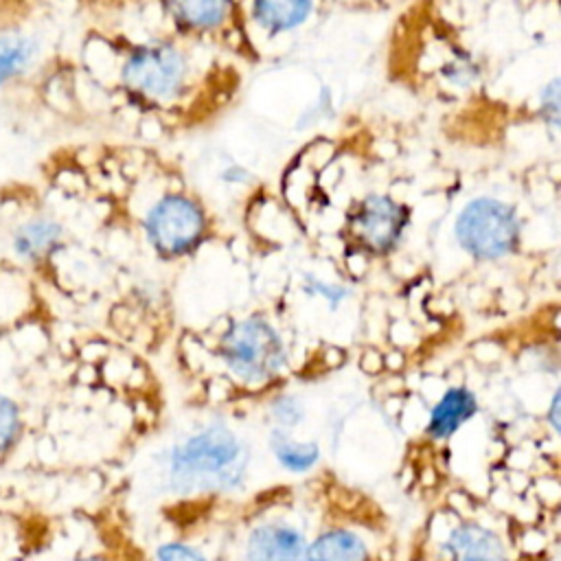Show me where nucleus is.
Here are the masks:
<instances>
[{
    "instance_id": "nucleus-1",
    "label": "nucleus",
    "mask_w": 561,
    "mask_h": 561,
    "mask_svg": "<svg viewBox=\"0 0 561 561\" xmlns=\"http://www.w3.org/2000/svg\"><path fill=\"white\" fill-rule=\"evenodd\" d=\"M250 447L224 423H210L175 443L169 454V482L178 493L232 491L248 476Z\"/></svg>"
},
{
    "instance_id": "nucleus-2",
    "label": "nucleus",
    "mask_w": 561,
    "mask_h": 561,
    "mask_svg": "<svg viewBox=\"0 0 561 561\" xmlns=\"http://www.w3.org/2000/svg\"><path fill=\"white\" fill-rule=\"evenodd\" d=\"M219 355L228 370L245 383L270 381L287 359L280 333L259 313L232 324L221 340Z\"/></svg>"
},
{
    "instance_id": "nucleus-3",
    "label": "nucleus",
    "mask_w": 561,
    "mask_h": 561,
    "mask_svg": "<svg viewBox=\"0 0 561 561\" xmlns=\"http://www.w3.org/2000/svg\"><path fill=\"white\" fill-rule=\"evenodd\" d=\"M454 234L458 245L473 259H502L519 241V217L511 204L480 195L462 206L454 224Z\"/></svg>"
},
{
    "instance_id": "nucleus-4",
    "label": "nucleus",
    "mask_w": 561,
    "mask_h": 561,
    "mask_svg": "<svg viewBox=\"0 0 561 561\" xmlns=\"http://www.w3.org/2000/svg\"><path fill=\"white\" fill-rule=\"evenodd\" d=\"M123 83L147 99H175L188 77V61L180 48L169 42H149L134 48L123 64Z\"/></svg>"
},
{
    "instance_id": "nucleus-5",
    "label": "nucleus",
    "mask_w": 561,
    "mask_h": 561,
    "mask_svg": "<svg viewBox=\"0 0 561 561\" xmlns=\"http://www.w3.org/2000/svg\"><path fill=\"white\" fill-rule=\"evenodd\" d=\"M206 217L202 206L180 193L160 197L145 219L147 239L158 252L167 256L188 252L202 239Z\"/></svg>"
},
{
    "instance_id": "nucleus-6",
    "label": "nucleus",
    "mask_w": 561,
    "mask_h": 561,
    "mask_svg": "<svg viewBox=\"0 0 561 561\" xmlns=\"http://www.w3.org/2000/svg\"><path fill=\"white\" fill-rule=\"evenodd\" d=\"M408 224V213L388 195H368L353 215V230L375 252L392 250Z\"/></svg>"
},
{
    "instance_id": "nucleus-7",
    "label": "nucleus",
    "mask_w": 561,
    "mask_h": 561,
    "mask_svg": "<svg viewBox=\"0 0 561 561\" xmlns=\"http://www.w3.org/2000/svg\"><path fill=\"white\" fill-rule=\"evenodd\" d=\"M307 539L287 522H263L245 541V561H305Z\"/></svg>"
},
{
    "instance_id": "nucleus-8",
    "label": "nucleus",
    "mask_w": 561,
    "mask_h": 561,
    "mask_svg": "<svg viewBox=\"0 0 561 561\" xmlns=\"http://www.w3.org/2000/svg\"><path fill=\"white\" fill-rule=\"evenodd\" d=\"M445 550L451 561H506V548L500 535L478 522L458 524L449 533Z\"/></svg>"
},
{
    "instance_id": "nucleus-9",
    "label": "nucleus",
    "mask_w": 561,
    "mask_h": 561,
    "mask_svg": "<svg viewBox=\"0 0 561 561\" xmlns=\"http://www.w3.org/2000/svg\"><path fill=\"white\" fill-rule=\"evenodd\" d=\"M478 412V397L462 386L449 388L432 408L427 419V436L445 440L454 436Z\"/></svg>"
},
{
    "instance_id": "nucleus-10",
    "label": "nucleus",
    "mask_w": 561,
    "mask_h": 561,
    "mask_svg": "<svg viewBox=\"0 0 561 561\" xmlns=\"http://www.w3.org/2000/svg\"><path fill=\"white\" fill-rule=\"evenodd\" d=\"M305 561H370L366 541L348 528H331L309 546Z\"/></svg>"
},
{
    "instance_id": "nucleus-11",
    "label": "nucleus",
    "mask_w": 561,
    "mask_h": 561,
    "mask_svg": "<svg viewBox=\"0 0 561 561\" xmlns=\"http://www.w3.org/2000/svg\"><path fill=\"white\" fill-rule=\"evenodd\" d=\"M313 4L307 0H259L252 4V18L267 33H283L302 24Z\"/></svg>"
},
{
    "instance_id": "nucleus-12",
    "label": "nucleus",
    "mask_w": 561,
    "mask_h": 561,
    "mask_svg": "<svg viewBox=\"0 0 561 561\" xmlns=\"http://www.w3.org/2000/svg\"><path fill=\"white\" fill-rule=\"evenodd\" d=\"M167 9L171 11L173 22L180 28H186V31H213L230 13V4L228 2H217V0L173 2Z\"/></svg>"
},
{
    "instance_id": "nucleus-13",
    "label": "nucleus",
    "mask_w": 561,
    "mask_h": 561,
    "mask_svg": "<svg viewBox=\"0 0 561 561\" xmlns=\"http://www.w3.org/2000/svg\"><path fill=\"white\" fill-rule=\"evenodd\" d=\"M270 447H272V454L278 460V465L285 467L287 471H294V473L309 471L320 458L318 443H313V440H294L291 436H287V432H280V430L272 432Z\"/></svg>"
},
{
    "instance_id": "nucleus-14",
    "label": "nucleus",
    "mask_w": 561,
    "mask_h": 561,
    "mask_svg": "<svg viewBox=\"0 0 561 561\" xmlns=\"http://www.w3.org/2000/svg\"><path fill=\"white\" fill-rule=\"evenodd\" d=\"M35 42L28 35L2 33L0 35V85L20 75L35 57Z\"/></svg>"
},
{
    "instance_id": "nucleus-15",
    "label": "nucleus",
    "mask_w": 561,
    "mask_h": 561,
    "mask_svg": "<svg viewBox=\"0 0 561 561\" xmlns=\"http://www.w3.org/2000/svg\"><path fill=\"white\" fill-rule=\"evenodd\" d=\"M61 237V228L55 221L48 219H35L20 228L15 234V250L24 259H39L44 256Z\"/></svg>"
},
{
    "instance_id": "nucleus-16",
    "label": "nucleus",
    "mask_w": 561,
    "mask_h": 561,
    "mask_svg": "<svg viewBox=\"0 0 561 561\" xmlns=\"http://www.w3.org/2000/svg\"><path fill=\"white\" fill-rule=\"evenodd\" d=\"M272 419L276 421V430L287 432L296 427L305 419V403L294 394H280L272 403Z\"/></svg>"
},
{
    "instance_id": "nucleus-17",
    "label": "nucleus",
    "mask_w": 561,
    "mask_h": 561,
    "mask_svg": "<svg viewBox=\"0 0 561 561\" xmlns=\"http://www.w3.org/2000/svg\"><path fill=\"white\" fill-rule=\"evenodd\" d=\"M20 436V412L15 403L0 394V456H4Z\"/></svg>"
},
{
    "instance_id": "nucleus-18",
    "label": "nucleus",
    "mask_w": 561,
    "mask_h": 561,
    "mask_svg": "<svg viewBox=\"0 0 561 561\" xmlns=\"http://www.w3.org/2000/svg\"><path fill=\"white\" fill-rule=\"evenodd\" d=\"M158 561H208L197 548L180 541H169L156 548Z\"/></svg>"
},
{
    "instance_id": "nucleus-19",
    "label": "nucleus",
    "mask_w": 561,
    "mask_h": 561,
    "mask_svg": "<svg viewBox=\"0 0 561 561\" xmlns=\"http://www.w3.org/2000/svg\"><path fill=\"white\" fill-rule=\"evenodd\" d=\"M541 114L552 129L559 127V79L557 77L541 90Z\"/></svg>"
},
{
    "instance_id": "nucleus-20",
    "label": "nucleus",
    "mask_w": 561,
    "mask_h": 561,
    "mask_svg": "<svg viewBox=\"0 0 561 561\" xmlns=\"http://www.w3.org/2000/svg\"><path fill=\"white\" fill-rule=\"evenodd\" d=\"M307 291L309 294H318L320 298H324L331 307H337L340 300H344L346 296V287L337 285V283H327L322 278H316V276H307Z\"/></svg>"
},
{
    "instance_id": "nucleus-21",
    "label": "nucleus",
    "mask_w": 561,
    "mask_h": 561,
    "mask_svg": "<svg viewBox=\"0 0 561 561\" xmlns=\"http://www.w3.org/2000/svg\"><path fill=\"white\" fill-rule=\"evenodd\" d=\"M443 72H445V77L451 83H458V85H465V83H469L476 77V70L471 66H467V64H460V61H454Z\"/></svg>"
},
{
    "instance_id": "nucleus-22",
    "label": "nucleus",
    "mask_w": 561,
    "mask_h": 561,
    "mask_svg": "<svg viewBox=\"0 0 561 561\" xmlns=\"http://www.w3.org/2000/svg\"><path fill=\"white\" fill-rule=\"evenodd\" d=\"M248 171L243 169V167H230V169H226L224 173H221V178L226 180V182H248Z\"/></svg>"
},
{
    "instance_id": "nucleus-23",
    "label": "nucleus",
    "mask_w": 561,
    "mask_h": 561,
    "mask_svg": "<svg viewBox=\"0 0 561 561\" xmlns=\"http://www.w3.org/2000/svg\"><path fill=\"white\" fill-rule=\"evenodd\" d=\"M557 410H559V392L554 390L552 401H550V412H548V419H550V425H552L554 432H559V414H557Z\"/></svg>"
},
{
    "instance_id": "nucleus-24",
    "label": "nucleus",
    "mask_w": 561,
    "mask_h": 561,
    "mask_svg": "<svg viewBox=\"0 0 561 561\" xmlns=\"http://www.w3.org/2000/svg\"><path fill=\"white\" fill-rule=\"evenodd\" d=\"M72 561H112V559L103 552H83V554H77Z\"/></svg>"
}]
</instances>
